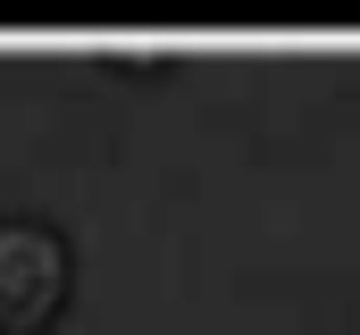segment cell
I'll return each mask as SVG.
<instances>
[{
  "label": "cell",
  "instance_id": "6da1fadb",
  "mask_svg": "<svg viewBox=\"0 0 360 335\" xmlns=\"http://www.w3.org/2000/svg\"><path fill=\"white\" fill-rule=\"evenodd\" d=\"M76 293V251L42 218H0V335H51Z\"/></svg>",
  "mask_w": 360,
  "mask_h": 335
}]
</instances>
